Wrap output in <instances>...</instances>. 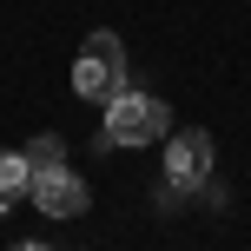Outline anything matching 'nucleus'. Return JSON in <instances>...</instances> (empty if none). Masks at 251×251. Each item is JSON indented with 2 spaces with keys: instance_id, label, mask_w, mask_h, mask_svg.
Returning a JSON list of instances; mask_svg holds the SVG:
<instances>
[{
  "instance_id": "1",
  "label": "nucleus",
  "mask_w": 251,
  "mask_h": 251,
  "mask_svg": "<svg viewBox=\"0 0 251 251\" xmlns=\"http://www.w3.org/2000/svg\"><path fill=\"white\" fill-rule=\"evenodd\" d=\"M73 93L93 100V106H113L126 93V47H119V33H86V47L73 60Z\"/></svg>"
},
{
  "instance_id": "2",
  "label": "nucleus",
  "mask_w": 251,
  "mask_h": 251,
  "mask_svg": "<svg viewBox=\"0 0 251 251\" xmlns=\"http://www.w3.org/2000/svg\"><path fill=\"white\" fill-rule=\"evenodd\" d=\"M165 126H172V106H165L159 93H132L126 86L119 100L106 106L100 146H152V139H165Z\"/></svg>"
},
{
  "instance_id": "3",
  "label": "nucleus",
  "mask_w": 251,
  "mask_h": 251,
  "mask_svg": "<svg viewBox=\"0 0 251 251\" xmlns=\"http://www.w3.org/2000/svg\"><path fill=\"white\" fill-rule=\"evenodd\" d=\"M165 178H172L178 192L205 185V178H212V132H172L165 139Z\"/></svg>"
},
{
  "instance_id": "4",
  "label": "nucleus",
  "mask_w": 251,
  "mask_h": 251,
  "mask_svg": "<svg viewBox=\"0 0 251 251\" xmlns=\"http://www.w3.org/2000/svg\"><path fill=\"white\" fill-rule=\"evenodd\" d=\"M26 199H33V205H40L47 218H79V212L93 205V199H86V178H73L66 165H53V172H33Z\"/></svg>"
},
{
  "instance_id": "5",
  "label": "nucleus",
  "mask_w": 251,
  "mask_h": 251,
  "mask_svg": "<svg viewBox=\"0 0 251 251\" xmlns=\"http://www.w3.org/2000/svg\"><path fill=\"white\" fill-rule=\"evenodd\" d=\"M26 185H33L26 159H20V152H0V212H7L13 199H26Z\"/></svg>"
},
{
  "instance_id": "6",
  "label": "nucleus",
  "mask_w": 251,
  "mask_h": 251,
  "mask_svg": "<svg viewBox=\"0 0 251 251\" xmlns=\"http://www.w3.org/2000/svg\"><path fill=\"white\" fill-rule=\"evenodd\" d=\"M26 172H53V165H66V139L60 132H40V139H26Z\"/></svg>"
},
{
  "instance_id": "7",
  "label": "nucleus",
  "mask_w": 251,
  "mask_h": 251,
  "mask_svg": "<svg viewBox=\"0 0 251 251\" xmlns=\"http://www.w3.org/2000/svg\"><path fill=\"white\" fill-rule=\"evenodd\" d=\"M13 251H47V245H33V238H20V245H13Z\"/></svg>"
}]
</instances>
